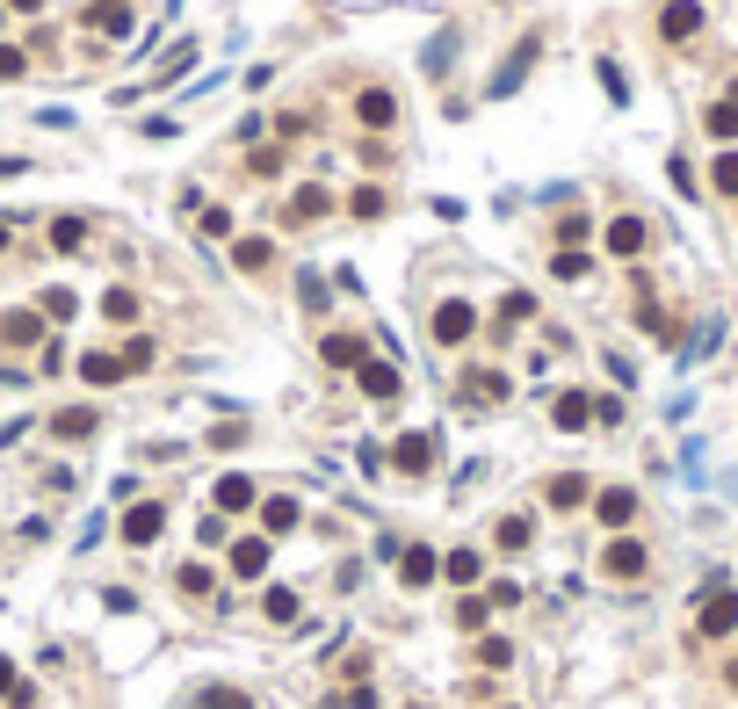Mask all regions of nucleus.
<instances>
[{
    "label": "nucleus",
    "instance_id": "obj_1",
    "mask_svg": "<svg viewBox=\"0 0 738 709\" xmlns=\"http://www.w3.org/2000/svg\"><path fill=\"white\" fill-rule=\"evenodd\" d=\"M427 333H435V348H464L471 333H478V312H471L464 297H442L435 319H427Z\"/></svg>",
    "mask_w": 738,
    "mask_h": 709
},
{
    "label": "nucleus",
    "instance_id": "obj_2",
    "mask_svg": "<svg viewBox=\"0 0 738 709\" xmlns=\"http://www.w3.org/2000/svg\"><path fill=\"white\" fill-rule=\"evenodd\" d=\"M391 471H406V478H427V471H435V435H427V427H413V435H398V442H391Z\"/></svg>",
    "mask_w": 738,
    "mask_h": 709
},
{
    "label": "nucleus",
    "instance_id": "obj_3",
    "mask_svg": "<svg viewBox=\"0 0 738 709\" xmlns=\"http://www.w3.org/2000/svg\"><path fill=\"white\" fill-rule=\"evenodd\" d=\"M536 51H543L536 37H521V44H514V58H507L500 73H492V87H485V95H492V102H507V95H521V80H529V66H536Z\"/></svg>",
    "mask_w": 738,
    "mask_h": 709
},
{
    "label": "nucleus",
    "instance_id": "obj_4",
    "mask_svg": "<svg viewBox=\"0 0 738 709\" xmlns=\"http://www.w3.org/2000/svg\"><path fill=\"white\" fill-rule=\"evenodd\" d=\"M695 630H702V637H731V630H738V594H731V587H710V594H702Z\"/></svg>",
    "mask_w": 738,
    "mask_h": 709
},
{
    "label": "nucleus",
    "instance_id": "obj_5",
    "mask_svg": "<svg viewBox=\"0 0 738 709\" xmlns=\"http://www.w3.org/2000/svg\"><path fill=\"white\" fill-rule=\"evenodd\" d=\"M659 37H666V44L702 37V0H666V8H659Z\"/></svg>",
    "mask_w": 738,
    "mask_h": 709
},
{
    "label": "nucleus",
    "instance_id": "obj_6",
    "mask_svg": "<svg viewBox=\"0 0 738 709\" xmlns=\"http://www.w3.org/2000/svg\"><path fill=\"white\" fill-rule=\"evenodd\" d=\"M160 529H167V507L160 500H131V514H123V543H160Z\"/></svg>",
    "mask_w": 738,
    "mask_h": 709
},
{
    "label": "nucleus",
    "instance_id": "obj_7",
    "mask_svg": "<svg viewBox=\"0 0 738 709\" xmlns=\"http://www.w3.org/2000/svg\"><path fill=\"white\" fill-rule=\"evenodd\" d=\"M355 116H362V131L377 138V131H391V123H398V95H391V87H362V95H355Z\"/></svg>",
    "mask_w": 738,
    "mask_h": 709
},
{
    "label": "nucleus",
    "instance_id": "obj_8",
    "mask_svg": "<svg viewBox=\"0 0 738 709\" xmlns=\"http://www.w3.org/2000/svg\"><path fill=\"white\" fill-rule=\"evenodd\" d=\"M644 565H652V558H644L637 536H615V543L601 550V572H608V579H644Z\"/></svg>",
    "mask_w": 738,
    "mask_h": 709
},
{
    "label": "nucleus",
    "instance_id": "obj_9",
    "mask_svg": "<svg viewBox=\"0 0 738 709\" xmlns=\"http://www.w3.org/2000/svg\"><path fill=\"white\" fill-rule=\"evenodd\" d=\"M398 579H406V587H435V579H442V558H435L427 543H406V550H398Z\"/></svg>",
    "mask_w": 738,
    "mask_h": 709
},
{
    "label": "nucleus",
    "instance_id": "obj_10",
    "mask_svg": "<svg viewBox=\"0 0 738 709\" xmlns=\"http://www.w3.org/2000/svg\"><path fill=\"white\" fill-rule=\"evenodd\" d=\"M594 514L608 521V529H615V536H623V529H630V521H637V492H630V485H608V492H601V500H594Z\"/></svg>",
    "mask_w": 738,
    "mask_h": 709
},
{
    "label": "nucleus",
    "instance_id": "obj_11",
    "mask_svg": "<svg viewBox=\"0 0 738 709\" xmlns=\"http://www.w3.org/2000/svg\"><path fill=\"white\" fill-rule=\"evenodd\" d=\"M87 29H102V37H131V0H87Z\"/></svg>",
    "mask_w": 738,
    "mask_h": 709
},
{
    "label": "nucleus",
    "instance_id": "obj_12",
    "mask_svg": "<svg viewBox=\"0 0 738 709\" xmlns=\"http://www.w3.org/2000/svg\"><path fill=\"white\" fill-rule=\"evenodd\" d=\"M355 384H362V398H398V362L369 355V362L355 369Z\"/></svg>",
    "mask_w": 738,
    "mask_h": 709
},
{
    "label": "nucleus",
    "instance_id": "obj_13",
    "mask_svg": "<svg viewBox=\"0 0 738 709\" xmlns=\"http://www.w3.org/2000/svg\"><path fill=\"white\" fill-rule=\"evenodd\" d=\"M95 427H102L95 406H66V413H51V435H58V442H87Z\"/></svg>",
    "mask_w": 738,
    "mask_h": 709
},
{
    "label": "nucleus",
    "instance_id": "obj_14",
    "mask_svg": "<svg viewBox=\"0 0 738 709\" xmlns=\"http://www.w3.org/2000/svg\"><path fill=\"white\" fill-rule=\"evenodd\" d=\"M304 521V507L290 500V492H275V500H261V536H290Z\"/></svg>",
    "mask_w": 738,
    "mask_h": 709
},
{
    "label": "nucleus",
    "instance_id": "obj_15",
    "mask_svg": "<svg viewBox=\"0 0 738 709\" xmlns=\"http://www.w3.org/2000/svg\"><path fill=\"white\" fill-rule=\"evenodd\" d=\"M644 239H652V232H644V218H615V225H608V254H615V261H637Z\"/></svg>",
    "mask_w": 738,
    "mask_h": 709
},
{
    "label": "nucleus",
    "instance_id": "obj_16",
    "mask_svg": "<svg viewBox=\"0 0 738 709\" xmlns=\"http://www.w3.org/2000/svg\"><path fill=\"white\" fill-rule=\"evenodd\" d=\"M319 355H326V369H362V362H369V355H362V333H326Z\"/></svg>",
    "mask_w": 738,
    "mask_h": 709
},
{
    "label": "nucleus",
    "instance_id": "obj_17",
    "mask_svg": "<svg viewBox=\"0 0 738 709\" xmlns=\"http://www.w3.org/2000/svg\"><path fill=\"white\" fill-rule=\"evenodd\" d=\"M0 341H8V348H37L44 341V312H8V319H0Z\"/></svg>",
    "mask_w": 738,
    "mask_h": 709
},
{
    "label": "nucleus",
    "instance_id": "obj_18",
    "mask_svg": "<svg viewBox=\"0 0 738 709\" xmlns=\"http://www.w3.org/2000/svg\"><path fill=\"white\" fill-rule=\"evenodd\" d=\"M587 492H594V485H587V478H579V471H558V478H550V485H543V500H550V507H558V514H565V507H587Z\"/></svg>",
    "mask_w": 738,
    "mask_h": 709
},
{
    "label": "nucleus",
    "instance_id": "obj_19",
    "mask_svg": "<svg viewBox=\"0 0 738 709\" xmlns=\"http://www.w3.org/2000/svg\"><path fill=\"white\" fill-rule=\"evenodd\" d=\"M550 420H558L565 435H579V427L594 420V398H587V391H558V406H550Z\"/></svg>",
    "mask_w": 738,
    "mask_h": 709
},
{
    "label": "nucleus",
    "instance_id": "obj_20",
    "mask_svg": "<svg viewBox=\"0 0 738 709\" xmlns=\"http://www.w3.org/2000/svg\"><path fill=\"white\" fill-rule=\"evenodd\" d=\"M232 572H239V579H261V572H268V536H239V543H232Z\"/></svg>",
    "mask_w": 738,
    "mask_h": 709
},
{
    "label": "nucleus",
    "instance_id": "obj_21",
    "mask_svg": "<svg viewBox=\"0 0 738 709\" xmlns=\"http://www.w3.org/2000/svg\"><path fill=\"white\" fill-rule=\"evenodd\" d=\"M275 261V246L261 239V232H246V239H232V268H246V275H261Z\"/></svg>",
    "mask_w": 738,
    "mask_h": 709
},
{
    "label": "nucleus",
    "instance_id": "obj_22",
    "mask_svg": "<svg viewBox=\"0 0 738 709\" xmlns=\"http://www.w3.org/2000/svg\"><path fill=\"white\" fill-rule=\"evenodd\" d=\"M80 377H87V384H123V355L87 348V355H80Z\"/></svg>",
    "mask_w": 738,
    "mask_h": 709
},
{
    "label": "nucleus",
    "instance_id": "obj_23",
    "mask_svg": "<svg viewBox=\"0 0 738 709\" xmlns=\"http://www.w3.org/2000/svg\"><path fill=\"white\" fill-rule=\"evenodd\" d=\"M246 507H254V478H218V514H246Z\"/></svg>",
    "mask_w": 738,
    "mask_h": 709
},
{
    "label": "nucleus",
    "instance_id": "obj_24",
    "mask_svg": "<svg viewBox=\"0 0 738 709\" xmlns=\"http://www.w3.org/2000/svg\"><path fill=\"white\" fill-rule=\"evenodd\" d=\"M702 131H710L717 145H731V138H738V102H731V95H724V102H710V116H702Z\"/></svg>",
    "mask_w": 738,
    "mask_h": 709
},
{
    "label": "nucleus",
    "instance_id": "obj_25",
    "mask_svg": "<svg viewBox=\"0 0 738 709\" xmlns=\"http://www.w3.org/2000/svg\"><path fill=\"white\" fill-rule=\"evenodd\" d=\"M710 189L738 203V145H724V152H717V167H710Z\"/></svg>",
    "mask_w": 738,
    "mask_h": 709
},
{
    "label": "nucleus",
    "instance_id": "obj_26",
    "mask_svg": "<svg viewBox=\"0 0 738 709\" xmlns=\"http://www.w3.org/2000/svg\"><path fill=\"white\" fill-rule=\"evenodd\" d=\"M189 66H196V44H174V51L160 58V73H152V87H174V80L189 73Z\"/></svg>",
    "mask_w": 738,
    "mask_h": 709
},
{
    "label": "nucleus",
    "instance_id": "obj_27",
    "mask_svg": "<svg viewBox=\"0 0 738 709\" xmlns=\"http://www.w3.org/2000/svg\"><path fill=\"white\" fill-rule=\"evenodd\" d=\"M326 210H333V196L319 189V181H304V189H297V203H290V218H326Z\"/></svg>",
    "mask_w": 738,
    "mask_h": 709
},
{
    "label": "nucleus",
    "instance_id": "obj_28",
    "mask_svg": "<svg viewBox=\"0 0 738 709\" xmlns=\"http://www.w3.org/2000/svg\"><path fill=\"white\" fill-rule=\"evenodd\" d=\"M449 58H456V29H435V37H427V51H420V66H427V73H442Z\"/></svg>",
    "mask_w": 738,
    "mask_h": 709
},
{
    "label": "nucleus",
    "instance_id": "obj_29",
    "mask_svg": "<svg viewBox=\"0 0 738 709\" xmlns=\"http://www.w3.org/2000/svg\"><path fill=\"white\" fill-rule=\"evenodd\" d=\"M594 73H601V95L608 102H630V73L615 66V58H594Z\"/></svg>",
    "mask_w": 738,
    "mask_h": 709
},
{
    "label": "nucleus",
    "instance_id": "obj_30",
    "mask_svg": "<svg viewBox=\"0 0 738 709\" xmlns=\"http://www.w3.org/2000/svg\"><path fill=\"white\" fill-rule=\"evenodd\" d=\"M587 268H594V254H579V246H558V261H550V275H558V283H579Z\"/></svg>",
    "mask_w": 738,
    "mask_h": 709
},
{
    "label": "nucleus",
    "instance_id": "obj_31",
    "mask_svg": "<svg viewBox=\"0 0 738 709\" xmlns=\"http://www.w3.org/2000/svg\"><path fill=\"white\" fill-rule=\"evenodd\" d=\"M51 246H58V254H80V246H87V225H80V218H51Z\"/></svg>",
    "mask_w": 738,
    "mask_h": 709
},
{
    "label": "nucleus",
    "instance_id": "obj_32",
    "mask_svg": "<svg viewBox=\"0 0 738 709\" xmlns=\"http://www.w3.org/2000/svg\"><path fill=\"white\" fill-rule=\"evenodd\" d=\"M174 587L189 594V601H203L210 587H218V579H210V565H181V572H174Z\"/></svg>",
    "mask_w": 738,
    "mask_h": 709
},
{
    "label": "nucleus",
    "instance_id": "obj_33",
    "mask_svg": "<svg viewBox=\"0 0 738 709\" xmlns=\"http://www.w3.org/2000/svg\"><path fill=\"white\" fill-rule=\"evenodd\" d=\"M102 319L131 326V319H138V297H131V290H102Z\"/></svg>",
    "mask_w": 738,
    "mask_h": 709
},
{
    "label": "nucleus",
    "instance_id": "obj_34",
    "mask_svg": "<svg viewBox=\"0 0 738 709\" xmlns=\"http://www.w3.org/2000/svg\"><path fill=\"white\" fill-rule=\"evenodd\" d=\"M492 543H500V550H521V543H529V514H500V529H492Z\"/></svg>",
    "mask_w": 738,
    "mask_h": 709
},
{
    "label": "nucleus",
    "instance_id": "obj_35",
    "mask_svg": "<svg viewBox=\"0 0 738 709\" xmlns=\"http://www.w3.org/2000/svg\"><path fill=\"white\" fill-rule=\"evenodd\" d=\"M521 319H536V297L529 290H507L500 297V326H521Z\"/></svg>",
    "mask_w": 738,
    "mask_h": 709
},
{
    "label": "nucleus",
    "instance_id": "obj_36",
    "mask_svg": "<svg viewBox=\"0 0 738 709\" xmlns=\"http://www.w3.org/2000/svg\"><path fill=\"white\" fill-rule=\"evenodd\" d=\"M261 608H268V623H297V594H290V587H268Z\"/></svg>",
    "mask_w": 738,
    "mask_h": 709
},
{
    "label": "nucleus",
    "instance_id": "obj_37",
    "mask_svg": "<svg viewBox=\"0 0 738 709\" xmlns=\"http://www.w3.org/2000/svg\"><path fill=\"white\" fill-rule=\"evenodd\" d=\"M297 297H304V312H326V275L304 268V275H297Z\"/></svg>",
    "mask_w": 738,
    "mask_h": 709
},
{
    "label": "nucleus",
    "instance_id": "obj_38",
    "mask_svg": "<svg viewBox=\"0 0 738 709\" xmlns=\"http://www.w3.org/2000/svg\"><path fill=\"white\" fill-rule=\"evenodd\" d=\"M449 587H471V579H478V550H449Z\"/></svg>",
    "mask_w": 738,
    "mask_h": 709
},
{
    "label": "nucleus",
    "instance_id": "obj_39",
    "mask_svg": "<svg viewBox=\"0 0 738 709\" xmlns=\"http://www.w3.org/2000/svg\"><path fill=\"white\" fill-rule=\"evenodd\" d=\"M348 210H355V218H384V189H377V181H362V189L348 196Z\"/></svg>",
    "mask_w": 738,
    "mask_h": 709
},
{
    "label": "nucleus",
    "instance_id": "obj_40",
    "mask_svg": "<svg viewBox=\"0 0 738 709\" xmlns=\"http://www.w3.org/2000/svg\"><path fill=\"white\" fill-rule=\"evenodd\" d=\"M37 312H51V319H73V312H80V297H73L66 283H51V290H44V304H37Z\"/></svg>",
    "mask_w": 738,
    "mask_h": 709
},
{
    "label": "nucleus",
    "instance_id": "obj_41",
    "mask_svg": "<svg viewBox=\"0 0 738 709\" xmlns=\"http://www.w3.org/2000/svg\"><path fill=\"white\" fill-rule=\"evenodd\" d=\"M485 594H464V601H456V630H485Z\"/></svg>",
    "mask_w": 738,
    "mask_h": 709
},
{
    "label": "nucleus",
    "instance_id": "obj_42",
    "mask_svg": "<svg viewBox=\"0 0 738 709\" xmlns=\"http://www.w3.org/2000/svg\"><path fill=\"white\" fill-rule=\"evenodd\" d=\"M196 709H254V702H246L239 688H203V695H196Z\"/></svg>",
    "mask_w": 738,
    "mask_h": 709
},
{
    "label": "nucleus",
    "instance_id": "obj_43",
    "mask_svg": "<svg viewBox=\"0 0 738 709\" xmlns=\"http://www.w3.org/2000/svg\"><path fill=\"white\" fill-rule=\"evenodd\" d=\"M246 167H254V174H283L290 152H283V145H254V160H246Z\"/></svg>",
    "mask_w": 738,
    "mask_h": 709
},
{
    "label": "nucleus",
    "instance_id": "obj_44",
    "mask_svg": "<svg viewBox=\"0 0 738 709\" xmlns=\"http://www.w3.org/2000/svg\"><path fill=\"white\" fill-rule=\"evenodd\" d=\"M478 666H514V644L507 637H478Z\"/></svg>",
    "mask_w": 738,
    "mask_h": 709
},
{
    "label": "nucleus",
    "instance_id": "obj_45",
    "mask_svg": "<svg viewBox=\"0 0 738 709\" xmlns=\"http://www.w3.org/2000/svg\"><path fill=\"white\" fill-rule=\"evenodd\" d=\"M471 398H507V377L500 369H471Z\"/></svg>",
    "mask_w": 738,
    "mask_h": 709
},
{
    "label": "nucleus",
    "instance_id": "obj_46",
    "mask_svg": "<svg viewBox=\"0 0 738 709\" xmlns=\"http://www.w3.org/2000/svg\"><path fill=\"white\" fill-rule=\"evenodd\" d=\"M152 355H160V348H152V341H145V333H138V341H131V348H123V377H131V369H152Z\"/></svg>",
    "mask_w": 738,
    "mask_h": 709
},
{
    "label": "nucleus",
    "instance_id": "obj_47",
    "mask_svg": "<svg viewBox=\"0 0 738 709\" xmlns=\"http://www.w3.org/2000/svg\"><path fill=\"white\" fill-rule=\"evenodd\" d=\"M355 152H362V167H369V174H377V167H391V145H384V138H362Z\"/></svg>",
    "mask_w": 738,
    "mask_h": 709
},
{
    "label": "nucleus",
    "instance_id": "obj_48",
    "mask_svg": "<svg viewBox=\"0 0 738 709\" xmlns=\"http://www.w3.org/2000/svg\"><path fill=\"white\" fill-rule=\"evenodd\" d=\"M514 601H521L514 579H492V587H485V608H514Z\"/></svg>",
    "mask_w": 738,
    "mask_h": 709
},
{
    "label": "nucleus",
    "instance_id": "obj_49",
    "mask_svg": "<svg viewBox=\"0 0 738 709\" xmlns=\"http://www.w3.org/2000/svg\"><path fill=\"white\" fill-rule=\"evenodd\" d=\"M203 232H210V239H232V210H225V203L203 210Z\"/></svg>",
    "mask_w": 738,
    "mask_h": 709
},
{
    "label": "nucleus",
    "instance_id": "obj_50",
    "mask_svg": "<svg viewBox=\"0 0 738 709\" xmlns=\"http://www.w3.org/2000/svg\"><path fill=\"white\" fill-rule=\"evenodd\" d=\"M246 442V427L239 420H225V427H210V449H239Z\"/></svg>",
    "mask_w": 738,
    "mask_h": 709
},
{
    "label": "nucleus",
    "instance_id": "obj_51",
    "mask_svg": "<svg viewBox=\"0 0 738 709\" xmlns=\"http://www.w3.org/2000/svg\"><path fill=\"white\" fill-rule=\"evenodd\" d=\"M326 709H377V695H369V688H348V695H333Z\"/></svg>",
    "mask_w": 738,
    "mask_h": 709
},
{
    "label": "nucleus",
    "instance_id": "obj_52",
    "mask_svg": "<svg viewBox=\"0 0 738 709\" xmlns=\"http://www.w3.org/2000/svg\"><path fill=\"white\" fill-rule=\"evenodd\" d=\"M666 174H673V189H681V196H695V167L681 160V152H673V167H666Z\"/></svg>",
    "mask_w": 738,
    "mask_h": 709
},
{
    "label": "nucleus",
    "instance_id": "obj_53",
    "mask_svg": "<svg viewBox=\"0 0 738 709\" xmlns=\"http://www.w3.org/2000/svg\"><path fill=\"white\" fill-rule=\"evenodd\" d=\"M22 66H29V58L15 44H0V80H22Z\"/></svg>",
    "mask_w": 738,
    "mask_h": 709
},
{
    "label": "nucleus",
    "instance_id": "obj_54",
    "mask_svg": "<svg viewBox=\"0 0 738 709\" xmlns=\"http://www.w3.org/2000/svg\"><path fill=\"white\" fill-rule=\"evenodd\" d=\"M15 688H22V681H15V659H0V702H8Z\"/></svg>",
    "mask_w": 738,
    "mask_h": 709
},
{
    "label": "nucleus",
    "instance_id": "obj_55",
    "mask_svg": "<svg viewBox=\"0 0 738 709\" xmlns=\"http://www.w3.org/2000/svg\"><path fill=\"white\" fill-rule=\"evenodd\" d=\"M29 160H8V152H0V181H8V174H22Z\"/></svg>",
    "mask_w": 738,
    "mask_h": 709
},
{
    "label": "nucleus",
    "instance_id": "obj_56",
    "mask_svg": "<svg viewBox=\"0 0 738 709\" xmlns=\"http://www.w3.org/2000/svg\"><path fill=\"white\" fill-rule=\"evenodd\" d=\"M0 8H15V15H29V8H44V0H0Z\"/></svg>",
    "mask_w": 738,
    "mask_h": 709
},
{
    "label": "nucleus",
    "instance_id": "obj_57",
    "mask_svg": "<svg viewBox=\"0 0 738 709\" xmlns=\"http://www.w3.org/2000/svg\"><path fill=\"white\" fill-rule=\"evenodd\" d=\"M0 254H8V225H0Z\"/></svg>",
    "mask_w": 738,
    "mask_h": 709
},
{
    "label": "nucleus",
    "instance_id": "obj_58",
    "mask_svg": "<svg viewBox=\"0 0 738 709\" xmlns=\"http://www.w3.org/2000/svg\"><path fill=\"white\" fill-rule=\"evenodd\" d=\"M731 688H738V659H731Z\"/></svg>",
    "mask_w": 738,
    "mask_h": 709
},
{
    "label": "nucleus",
    "instance_id": "obj_59",
    "mask_svg": "<svg viewBox=\"0 0 738 709\" xmlns=\"http://www.w3.org/2000/svg\"><path fill=\"white\" fill-rule=\"evenodd\" d=\"M0 15H8V8H0Z\"/></svg>",
    "mask_w": 738,
    "mask_h": 709
}]
</instances>
